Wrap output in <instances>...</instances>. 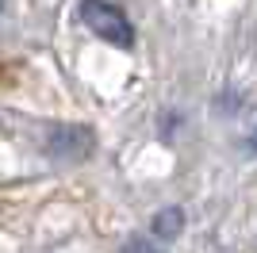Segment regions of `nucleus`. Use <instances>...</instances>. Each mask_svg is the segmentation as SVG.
<instances>
[{"label":"nucleus","instance_id":"1","mask_svg":"<svg viewBox=\"0 0 257 253\" xmlns=\"http://www.w3.org/2000/svg\"><path fill=\"white\" fill-rule=\"evenodd\" d=\"M77 12H81V23H85L92 35H100L104 42L123 46V50L135 46V27H131V20L123 16L119 4H111V0H81Z\"/></svg>","mask_w":257,"mask_h":253},{"label":"nucleus","instance_id":"2","mask_svg":"<svg viewBox=\"0 0 257 253\" xmlns=\"http://www.w3.org/2000/svg\"><path fill=\"white\" fill-rule=\"evenodd\" d=\"M54 158H85L92 150V131L85 126H62V131H50V142H46Z\"/></svg>","mask_w":257,"mask_h":253},{"label":"nucleus","instance_id":"3","mask_svg":"<svg viewBox=\"0 0 257 253\" xmlns=\"http://www.w3.org/2000/svg\"><path fill=\"white\" fill-rule=\"evenodd\" d=\"M181 226H184V211H177V207H165L154 219V234L158 238H173V234H181Z\"/></svg>","mask_w":257,"mask_h":253},{"label":"nucleus","instance_id":"4","mask_svg":"<svg viewBox=\"0 0 257 253\" xmlns=\"http://www.w3.org/2000/svg\"><path fill=\"white\" fill-rule=\"evenodd\" d=\"M249 150H257V126H253V135H249Z\"/></svg>","mask_w":257,"mask_h":253},{"label":"nucleus","instance_id":"5","mask_svg":"<svg viewBox=\"0 0 257 253\" xmlns=\"http://www.w3.org/2000/svg\"><path fill=\"white\" fill-rule=\"evenodd\" d=\"M4 4H8V0H0V12H4Z\"/></svg>","mask_w":257,"mask_h":253}]
</instances>
